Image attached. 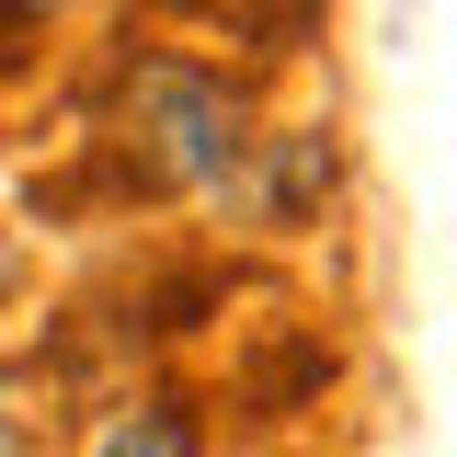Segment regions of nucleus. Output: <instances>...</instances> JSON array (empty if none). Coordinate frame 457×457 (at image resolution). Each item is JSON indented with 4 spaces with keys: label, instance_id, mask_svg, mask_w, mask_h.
Segmentation results:
<instances>
[{
    "label": "nucleus",
    "instance_id": "obj_1",
    "mask_svg": "<svg viewBox=\"0 0 457 457\" xmlns=\"http://www.w3.org/2000/svg\"><path fill=\"white\" fill-rule=\"evenodd\" d=\"M263 126V80L183 35H114L80 92V161L114 206H218Z\"/></svg>",
    "mask_w": 457,
    "mask_h": 457
},
{
    "label": "nucleus",
    "instance_id": "obj_2",
    "mask_svg": "<svg viewBox=\"0 0 457 457\" xmlns=\"http://www.w3.org/2000/svg\"><path fill=\"white\" fill-rule=\"evenodd\" d=\"M343 171H354V161H343V126H332V114H263L206 218L252 228V240H309V228L343 206Z\"/></svg>",
    "mask_w": 457,
    "mask_h": 457
},
{
    "label": "nucleus",
    "instance_id": "obj_3",
    "mask_svg": "<svg viewBox=\"0 0 457 457\" xmlns=\"http://www.w3.org/2000/svg\"><path fill=\"white\" fill-rule=\"evenodd\" d=\"M69 457H218V411L183 378H126V389L80 423Z\"/></svg>",
    "mask_w": 457,
    "mask_h": 457
},
{
    "label": "nucleus",
    "instance_id": "obj_4",
    "mask_svg": "<svg viewBox=\"0 0 457 457\" xmlns=\"http://www.w3.org/2000/svg\"><path fill=\"white\" fill-rule=\"evenodd\" d=\"M320 23H332V0H218V35L228 69H286V57L320 46Z\"/></svg>",
    "mask_w": 457,
    "mask_h": 457
},
{
    "label": "nucleus",
    "instance_id": "obj_5",
    "mask_svg": "<svg viewBox=\"0 0 457 457\" xmlns=\"http://www.w3.org/2000/svg\"><path fill=\"white\" fill-rule=\"evenodd\" d=\"M46 435H57V411H46V366L0 343V457H46Z\"/></svg>",
    "mask_w": 457,
    "mask_h": 457
},
{
    "label": "nucleus",
    "instance_id": "obj_6",
    "mask_svg": "<svg viewBox=\"0 0 457 457\" xmlns=\"http://www.w3.org/2000/svg\"><path fill=\"white\" fill-rule=\"evenodd\" d=\"M23 286H35V252H23V228L0 218V309H12V297H23Z\"/></svg>",
    "mask_w": 457,
    "mask_h": 457
},
{
    "label": "nucleus",
    "instance_id": "obj_7",
    "mask_svg": "<svg viewBox=\"0 0 457 457\" xmlns=\"http://www.w3.org/2000/svg\"><path fill=\"white\" fill-rule=\"evenodd\" d=\"M23 12H35V23L57 35V23H92V12H126V0H23Z\"/></svg>",
    "mask_w": 457,
    "mask_h": 457
},
{
    "label": "nucleus",
    "instance_id": "obj_8",
    "mask_svg": "<svg viewBox=\"0 0 457 457\" xmlns=\"http://www.w3.org/2000/svg\"><path fill=\"white\" fill-rule=\"evenodd\" d=\"M149 23H218V0H137Z\"/></svg>",
    "mask_w": 457,
    "mask_h": 457
},
{
    "label": "nucleus",
    "instance_id": "obj_9",
    "mask_svg": "<svg viewBox=\"0 0 457 457\" xmlns=\"http://www.w3.org/2000/svg\"><path fill=\"white\" fill-rule=\"evenodd\" d=\"M240 457H309V446H240Z\"/></svg>",
    "mask_w": 457,
    "mask_h": 457
}]
</instances>
